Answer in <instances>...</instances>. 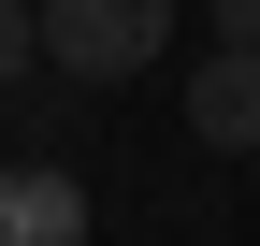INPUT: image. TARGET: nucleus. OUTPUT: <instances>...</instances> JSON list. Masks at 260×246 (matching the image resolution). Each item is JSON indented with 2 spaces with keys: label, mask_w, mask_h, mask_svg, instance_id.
Instances as JSON below:
<instances>
[{
  "label": "nucleus",
  "mask_w": 260,
  "mask_h": 246,
  "mask_svg": "<svg viewBox=\"0 0 260 246\" xmlns=\"http://www.w3.org/2000/svg\"><path fill=\"white\" fill-rule=\"evenodd\" d=\"M174 44V0H44V58L73 87H116V73H145V58Z\"/></svg>",
  "instance_id": "f257e3e1"
},
{
  "label": "nucleus",
  "mask_w": 260,
  "mask_h": 246,
  "mask_svg": "<svg viewBox=\"0 0 260 246\" xmlns=\"http://www.w3.org/2000/svg\"><path fill=\"white\" fill-rule=\"evenodd\" d=\"M0 246H87V189L44 174V160H15L0 174Z\"/></svg>",
  "instance_id": "f03ea898"
},
{
  "label": "nucleus",
  "mask_w": 260,
  "mask_h": 246,
  "mask_svg": "<svg viewBox=\"0 0 260 246\" xmlns=\"http://www.w3.org/2000/svg\"><path fill=\"white\" fill-rule=\"evenodd\" d=\"M188 131L203 145H260V44H217L188 73Z\"/></svg>",
  "instance_id": "7ed1b4c3"
},
{
  "label": "nucleus",
  "mask_w": 260,
  "mask_h": 246,
  "mask_svg": "<svg viewBox=\"0 0 260 246\" xmlns=\"http://www.w3.org/2000/svg\"><path fill=\"white\" fill-rule=\"evenodd\" d=\"M29 58H44V0H0V87H29Z\"/></svg>",
  "instance_id": "20e7f679"
},
{
  "label": "nucleus",
  "mask_w": 260,
  "mask_h": 246,
  "mask_svg": "<svg viewBox=\"0 0 260 246\" xmlns=\"http://www.w3.org/2000/svg\"><path fill=\"white\" fill-rule=\"evenodd\" d=\"M217 44H260V0H217Z\"/></svg>",
  "instance_id": "39448f33"
}]
</instances>
